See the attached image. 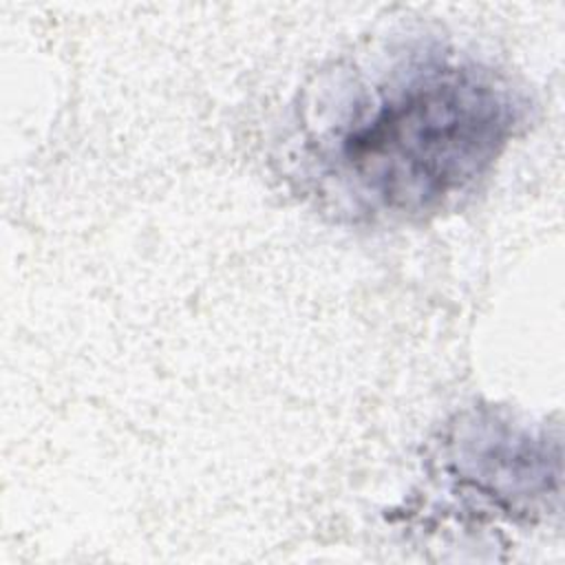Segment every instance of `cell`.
<instances>
[{"mask_svg":"<svg viewBox=\"0 0 565 565\" xmlns=\"http://www.w3.org/2000/svg\"><path fill=\"white\" fill-rule=\"evenodd\" d=\"M305 146L340 203L371 218H424L466 194L521 121L512 86L437 44L391 53L369 77L342 79Z\"/></svg>","mask_w":565,"mask_h":565,"instance_id":"1","label":"cell"},{"mask_svg":"<svg viewBox=\"0 0 565 565\" xmlns=\"http://www.w3.org/2000/svg\"><path fill=\"white\" fill-rule=\"evenodd\" d=\"M446 468L459 486L519 516L558 497V444L494 415L463 419L448 435Z\"/></svg>","mask_w":565,"mask_h":565,"instance_id":"2","label":"cell"}]
</instances>
